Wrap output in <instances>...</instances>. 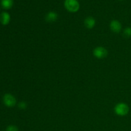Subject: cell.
I'll return each mask as SVG.
<instances>
[{"label":"cell","mask_w":131,"mask_h":131,"mask_svg":"<svg viewBox=\"0 0 131 131\" xmlns=\"http://www.w3.org/2000/svg\"><path fill=\"white\" fill-rule=\"evenodd\" d=\"M115 112L118 116H125L127 115L129 111V107L127 104L123 102H120V103L117 104L115 106Z\"/></svg>","instance_id":"obj_1"},{"label":"cell","mask_w":131,"mask_h":131,"mask_svg":"<svg viewBox=\"0 0 131 131\" xmlns=\"http://www.w3.org/2000/svg\"><path fill=\"white\" fill-rule=\"evenodd\" d=\"M65 7L70 12H76L79 9V4L77 0H65Z\"/></svg>","instance_id":"obj_2"},{"label":"cell","mask_w":131,"mask_h":131,"mask_svg":"<svg viewBox=\"0 0 131 131\" xmlns=\"http://www.w3.org/2000/svg\"><path fill=\"white\" fill-rule=\"evenodd\" d=\"M108 54L107 50L103 47H97L93 50V55L98 59H103Z\"/></svg>","instance_id":"obj_3"},{"label":"cell","mask_w":131,"mask_h":131,"mask_svg":"<svg viewBox=\"0 0 131 131\" xmlns=\"http://www.w3.org/2000/svg\"><path fill=\"white\" fill-rule=\"evenodd\" d=\"M3 102L6 106L8 107H12L16 104V99L15 97L10 93H6L3 96Z\"/></svg>","instance_id":"obj_4"},{"label":"cell","mask_w":131,"mask_h":131,"mask_svg":"<svg viewBox=\"0 0 131 131\" xmlns=\"http://www.w3.org/2000/svg\"><path fill=\"white\" fill-rule=\"evenodd\" d=\"M110 29L115 33H120L122 30L121 23L117 20H113L110 23Z\"/></svg>","instance_id":"obj_5"},{"label":"cell","mask_w":131,"mask_h":131,"mask_svg":"<svg viewBox=\"0 0 131 131\" xmlns=\"http://www.w3.org/2000/svg\"><path fill=\"white\" fill-rule=\"evenodd\" d=\"M10 21V14L6 12H3L0 14V22L3 25H7Z\"/></svg>","instance_id":"obj_6"},{"label":"cell","mask_w":131,"mask_h":131,"mask_svg":"<svg viewBox=\"0 0 131 131\" xmlns=\"http://www.w3.org/2000/svg\"><path fill=\"white\" fill-rule=\"evenodd\" d=\"M95 19L92 17H88L84 20V25L88 29H92L95 25Z\"/></svg>","instance_id":"obj_7"},{"label":"cell","mask_w":131,"mask_h":131,"mask_svg":"<svg viewBox=\"0 0 131 131\" xmlns=\"http://www.w3.org/2000/svg\"><path fill=\"white\" fill-rule=\"evenodd\" d=\"M58 14L54 12H49L46 16V20L49 23H52L58 19Z\"/></svg>","instance_id":"obj_8"},{"label":"cell","mask_w":131,"mask_h":131,"mask_svg":"<svg viewBox=\"0 0 131 131\" xmlns=\"http://www.w3.org/2000/svg\"><path fill=\"white\" fill-rule=\"evenodd\" d=\"M14 1L13 0H1V5L4 9H10L12 7Z\"/></svg>","instance_id":"obj_9"},{"label":"cell","mask_w":131,"mask_h":131,"mask_svg":"<svg viewBox=\"0 0 131 131\" xmlns=\"http://www.w3.org/2000/svg\"><path fill=\"white\" fill-rule=\"evenodd\" d=\"M124 35L125 36V37H127V38L131 37V28L128 27V28H126L124 29Z\"/></svg>","instance_id":"obj_10"},{"label":"cell","mask_w":131,"mask_h":131,"mask_svg":"<svg viewBox=\"0 0 131 131\" xmlns=\"http://www.w3.org/2000/svg\"><path fill=\"white\" fill-rule=\"evenodd\" d=\"M6 131H19V129H18L17 127L15 126V125H10L7 127Z\"/></svg>","instance_id":"obj_11"},{"label":"cell","mask_w":131,"mask_h":131,"mask_svg":"<svg viewBox=\"0 0 131 131\" xmlns=\"http://www.w3.org/2000/svg\"><path fill=\"white\" fill-rule=\"evenodd\" d=\"M18 106H19V108L21 109V110H25L27 107V104L26 102H24V101H21V102H20L19 103Z\"/></svg>","instance_id":"obj_12"},{"label":"cell","mask_w":131,"mask_h":131,"mask_svg":"<svg viewBox=\"0 0 131 131\" xmlns=\"http://www.w3.org/2000/svg\"><path fill=\"white\" fill-rule=\"evenodd\" d=\"M2 131H3V130H2Z\"/></svg>","instance_id":"obj_13"}]
</instances>
